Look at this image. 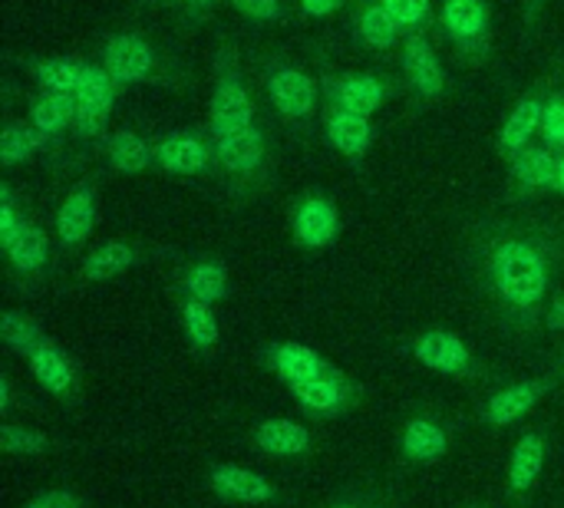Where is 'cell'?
<instances>
[{
  "label": "cell",
  "mask_w": 564,
  "mask_h": 508,
  "mask_svg": "<svg viewBox=\"0 0 564 508\" xmlns=\"http://www.w3.org/2000/svg\"><path fill=\"white\" fill-rule=\"evenodd\" d=\"M489 284L499 304L519 317H535L552 291L549 251L525 235L499 238L489 251Z\"/></svg>",
  "instance_id": "6da1fadb"
},
{
  "label": "cell",
  "mask_w": 564,
  "mask_h": 508,
  "mask_svg": "<svg viewBox=\"0 0 564 508\" xmlns=\"http://www.w3.org/2000/svg\"><path fill=\"white\" fill-rule=\"evenodd\" d=\"M116 79L106 73L102 63H83V76L76 86V119H73V132L76 139H96L102 136L112 106H116Z\"/></svg>",
  "instance_id": "7a4b0ae2"
},
{
  "label": "cell",
  "mask_w": 564,
  "mask_h": 508,
  "mask_svg": "<svg viewBox=\"0 0 564 508\" xmlns=\"http://www.w3.org/2000/svg\"><path fill=\"white\" fill-rule=\"evenodd\" d=\"M268 96L288 122H304L317 109V83L291 63H274L268 69Z\"/></svg>",
  "instance_id": "3957f363"
},
{
  "label": "cell",
  "mask_w": 564,
  "mask_h": 508,
  "mask_svg": "<svg viewBox=\"0 0 564 508\" xmlns=\"http://www.w3.org/2000/svg\"><path fill=\"white\" fill-rule=\"evenodd\" d=\"M208 126H212V132H231V129L254 126V102H251V93L235 66H225L215 83L212 106H208Z\"/></svg>",
  "instance_id": "277c9868"
},
{
  "label": "cell",
  "mask_w": 564,
  "mask_h": 508,
  "mask_svg": "<svg viewBox=\"0 0 564 508\" xmlns=\"http://www.w3.org/2000/svg\"><path fill=\"white\" fill-rule=\"evenodd\" d=\"M102 66L119 86L145 83L155 69V50L139 33H112L102 43Z\"/></svg>",
  "instance_id": "5b68a950"
},
{
  "label": "cell",
  "mask_w": 564,
  "mask_h": 508,
  "mask_svg": "<svg viewBox=\"0 0 564 508\" xmlns=\"http://www.w3.org/2000/svg\"><path fill=\"white\" fill-rule=\"evenodd\" d=\"M400 63H403V73H406L410 86H413L423 99H440V96H443V89H446L443 63H440L433 43H430L420 30H416V33H406Z\"/></svg>",
  "instance_id": "8992f818"
},
{
  "label": "cell",
  "mask_w": 564,
  "mask_h": 508,
  "mask_svg": "<svg viewBox=\"0 0 564 508\" xmlns=\"http://www.w3.org/2000/svg\"><path fill=\"white\" fill-rule=\"evenodd\" d=\"M291 228H294V238L304 248H327L340 235V212L324 195H304L294 205Z\"/></svg>",
  "instance_id": "52a82bcc"
},
{
  "label": "cell",
  "mask_w": 564,
  "mask_h": 508,
  "mask_svg": "<svg viewBox=\"0 0 564 508\" xmlns=\"http://www.w3.org/2000/svg\"><path fill=\"white\" fill-rule=\"evenodd\" d=\"M215 139V159L235 172V175H251L261 162H264V132L258 126H245V129H231V132H212Z\"/></svg>",
  "instance_id": "ba28073f"
},
{
  "label": "cell",
  "mask_w": 564,
  "mask_h": 508,
  "mask_svg": "<svg viewBox=\"0 0 564 508\" xmlns=\"http://www.w3.org/2000/svg\"><path fill=\"white\" fill-rule=\"evenodd\" d=\"M261 360H264L288 387L337 370V367H330V364H327L314 347H307V344H271L268 350H261Z\"/></svg>",
  "instance_id": "9c48e42d"
},
{
  "label": "cell",
  "mask_w": 564,
  "mask_h": 508,
  "mask_svg": "<svg viewBox=\"0 0 564 508\" xmlns=\"http://www.w3.org/2000/svg\"><path fill=\"white\" fill-rule=\"evenodd\" d=\"M291 393L314 417H337L354 400V387H350L347 377H340V370L314 377V380H304V383H291Z\"/></svg>",
  "instance_id": "30bf717a"
},
{
  "label": "cell",
  "mask_w": 564,
  "mask_h": 508,
  "mask_svg": "<svg viewBox=\"0 0 564 508\" xmlns=\"http://www.w3.org/2000/svg\"><path fill=\"white\" fill-rule=\"evenodd\" d=\"M96 225V192L89 182H79L69 188V195L59 205L56 215V238L63 248H79Z\"/></svg>",
  "instance_id": "8fae6325"
},
{
  "label": "cell",
  "mask_w": 564,
  "mask_h": 508,
  "mask_svg": "<svg viewBox=\"0 0 564 508\" xmlns=\"http://www.w3.org/2000/svg\"><path fill=\"white\" fill-rule=\"evenodd\" d=\"M413 354L423 367L436 370V374H449V377H459V374H469L473 370V354L469 347L449 334V331H426L416 344H413Z\"/></svg>",
  "instance_id": "7c38bea8"
},
{
  "label": "cell",
  "mask_w": 564,
  "mask_h": 508,
  "mask_svg": "<svg viewBox=\"0 0 564 508\" xmlns=\"http://www.w3.org/2000/svg\"><path fill=\"white\" fill-rule=\"evenodd\" d=\"M212 152L215 149H208L192 132H172V136L155 142V162L172 175H198V172H205L208 162H212Z\"/></svg>",
  "instance_id": "4fadbf2b"
},
{
  "label": "cell",
  "mask_w": 564,
  "mask_h": 508,
  "mask_svg": "<svg viewBox=\"0 0 564 508\" xmlns=\"http://www.w3.org/2000/svg\"><path fill=\"white\" fill-rule=\"evenodd\" d=\"M440 20H443V30L463 46L482 43L492 26L486 0H443Z\"/></svg>",
  "instance_id": "5bb4252c"
},
{
  "label": "cell",
  "mask_w": 564,
  "mask_h": 508,
  "mask_svg": "<svg viewBox=\"0 0 564 508\" xmlns=\"http://www.w3.org/2000/svg\"><path fill=\"white\" fill-rule=\"evenodd\" d=\"M208 483L212 489L221 496V499H231V502H245V506H258V502H268L274 499V486L251 473V469H238V466H215L208 473Z\"/></svg>",
  "instance_id": "9a60e30c"
},
{
  "label": "cell",
  "mask_w": 564,
  "mask_h": 508,
  "mask_svg": "<svg viewBox=\"0 0 564 508\" xmlns=\"http://www.w3.org/2000/svg\"><path fill=\"white\" fill-rule=\"evenodd\" d=\"M327 139L337 152H344L347 159H360L370 152V142H373V126H370V116H360V112H350L344 106H334L330 116H327Z\"/></svg>",
  "instance_id": "2e32d148"
},
{
  "label": "cell",
  "mask_w": 564,
  "mask_h": 508,
  "mask_svg": "<svg viewBox=\"0 0 564 508\" xmlns=\"http://www.w3.org/2000/svg\"><path fill=\"white\" fill-rule=\"evenodd\" d=\"M549 383L545 380H532V383H512L506 390H499L489 403H486V420L492 426H512L516 420H522L542 397H545Z\"/></svg>",
  "instance_id": "e0dca14e"
},
{
  "label": "cell",
  "mask_w": 564,
  "mask_h": 508,
  "mask_svg": "<svg viewBox=\"0 0 564 508\" xmlns=\"http://www.w3.org/2000/svg\"><path fill=\"white\" fill-rule=\"evenodd\" d=\"M542 116H545V102L539 99V96H529V99H522L512 112H509V119L502 122V132H499V152L502 155H519L529 142H532V136L535 132H542Z\"/></svg>",
  "instance_id": "ac0fdd59"
},
{
  "label": "cell",
  "mask_w": 564,
  "mask_h": 508,
  "mask_svg": "<svg viewBox=\"0 0 564 508\" xmlns=\"http://www.w3.org/2000/svg\"><path fill=\"white\" fill-rule=\"evenodd\" d=\"M106 155L119 175H142L155 162V145L129 129H119L106 139Z\"/></svg>",
  "instance_id": "d6986e66"
},
{
  "label": "cell",
  "mask_w": 564,
  "mask_h": 508,
  "mask_svg": "<svg viewBox=\"0 0 564 508\" xmlns=\"http://www.w3.org/2000/svg\"><path fill=\"white\" fill-rule=\"evenodd\" d=\"M512 179L522 188H549L558 179V152L552 145H525L512 155Z\"/></svg>",
  "instance_id": "ffe728a7"
},
{
  "label": "cell",
  "mask_w": 564,
  "mask_h": 508,
  "mask_svg": "<svg viewBox=\"0 0 564 508\" xmlns=\"http://www.w3.org/2000/svg\"><path fill=\"white\" fill-rule=\"evenodd\" d=\"M330 89H334L330 93L334 106H344L360 116H373L387 99V86L377 76H344V79L330 83Z\"/></svg>",
  "instance_id": "44dd1931"
},
{
  "label": "cell",
  "mask_w": 564,
  "mask_h": 508,
  "mask_svg": "<svg viewBox=\"0 0 564 508\" xmlns=\"http://www.w3.org/2000/svg\"><path fill=\"white\" fill-rule=\"evenodd\" d=\"M3 251H7L10 264H13L20 274H33V271H40V268L46 264V258H50V241H46V231H43V228L23 221V225L17 228V235L3 241Z\"/></svg>",
  "instance_id": "7402d4cb"
},
{
  "label": "cell",
  "mask_w": 564,
  "mask_h": 508,
  "mask_svg": "<svg viewBox=\"0 0 564 508\" xmlns=\"http://www.w3.org/2000/svg\"><path fill=\"white\" fill-rule=\"evenodd\" d=\"M73 119H76V96L73 93H43L30 106V122L40 132H46L50 139L73 129Z\"/></svg>",
  "instance_id": "603a6c76"
},
{
  "label": "cell",
  "mask_w": 564,
  "mask_h": 508,
  "mask_svg": "<svg viewBox=\"0 0 564 508\" xmlns=\"http://www.w3.org/2000/svg\"><path fill=\"white\" fill-rule=\"evenodd\" d=\"M254 443H258V450H264L271 456H301L311 450V433L291 420H268L258 426Z\"/></svg>",
  "instance_id": "cb8c5ba5"
},
{
  "label": "cell",
  "mask_w": 564,
  "mask_h": 508,
  "mask_svg": "<svg viewBox=\"0 0 564 508\" xmlns=\"http://www.w3.org/2000/svg\"><path fill=\"white\" fill-rule=\"evenodd\" d=\"M26 364H30L33 377L43 383V390H50V393L59 397V393H66V390L73 387V367H69L66 354H63L56 344L43 341V344L26 357Z\"/></svg>",
  "instance_id": "d4e9b609"
},
{
  "label": "cell",
  "mask_w": 564,
  "mask_h": 508,
  "mask_svg": "<svg viewBox=\"0 0 564 508\" xmlns=\"http://www.w3.org/2000/svg\"><path fill=\"white\" fill-rule=\"evenodd\" d=\"M46 142H50V136L40 132L33 122L26 126V122L10 119V122L3 126V136H0V162H3L7 169H13V165L33 159L40 149H46Z\"/></svg>",
  "instance_id": "484cf974"
},
{
  "label": "cell",
  "mask_w": 564,
  "mask_h": 508,
  "mask_svg": "<svg viewBox=\"0 0 564 508\" xmlns=\"http://www.w3.org/2000/svg\"><path fill=\"white\" fill-rule=\"evenodd\" d=\"M135 264V248L126 241H102L99 248H93L83 261V278L86 281H109L122 271H129Z\"/></svg>",
  "instance_id": "4316f807"
},
{
  "label": "cell",
  "mask_w": 564,
  "mask_h": 508,
  "mask_svg": "<svg viewBox=\"0 0 564 508\" xmlns=\"http://www.w3.org/2000/svg\"><path fill=\"white\" fill-rule=\"evenodd\" d=\"M542 463H545V440L539 433H525L509 463V486L516 493H529L542 473Z\"/></svg>",
  "instance_id": "83f0119b"
},
{
  "label": "cell",
  "mask_w": 564,
  "mask_h": 508,
  "mask_svg": "<svg viewBox=\"0 0 564 508\" xmlns=\"http://www.w3.org/2000/svg\"><path fill=\"white\" fill-rule=\"evenodd\" d=\"M449 450V436L443 426H436L433 420H413L403 430V453L416 463H433L443 460Z\"/></svg>",
  "instance_id": "f1b7e54d"
},
{
  "label": "cell",
  "mask_w": 564,
  "mask_h": 508,
  "mask_svg": "<svg viewBox=\"0 0 564 508\" xmlns=\"http://www.w3.org/2000/svg\"><path fill=\"white\" fill-rule=\"evenodd\" d=\"M357 33H360V40H364L370 50H390V46H397L403 26H400V23L393 20V13L377 0V3H367V7L360 10V17H357Z\"/></svg>",
  "instance_id": "f546056e"
},
{
  "label": "cell",
  "mask_w": 564,
  "mask_h": 508,
  "mask_svg": "<svg viewBox=\"0 0 564 508\" xmlns=\"http://www.w3.org/2000/svg\"><path fill=\"white\" fill-rule=\"evenodd\" d=\"M185 294L205 304H218L228 298V271L215 261H202L195 268H188V274L182 278Z\"/></svg>",
  "instance_id": "4dcf8cb0"
},
{
  "label": "cell",
  "mask_w": 564,
  "mask_h": 508,
  "mask_svg": "<svg viewBox=\"0 0 564 508\" xmlns=\"http://www.w3.org/2000/svg\"><path fill=\"white\" fill-rule=\"evenodd\" d=\"M182 327L198 350H208L218 344V317H215L212 304H205V301H195V298L182 301Z\"/></svg>",
  "instance_id": "1f68e13d"
},
{
  "label": "cell",
  "mask_w": 564,
  "mask_h": 508,
  "mask_svg": "<svg viewBox=\"0 0 564 508\" xmlns=\"http://www.w3.org/2000/svg\"><path fill=\"white\" fill-rule=\"evenodd\" d=\"M33 76H36L43 93H76L79 76H83V63H76L69 56H50V60H40L33 66Z\"/></svg>",
  "instance_id": "d6a6232c"
},
{
  "label": "cell",
  "mask_w": 564,
  "mask_h": 508,
  "mask_svg": "<svg viewBox=\"0 0 564 508\" xmlns=\"http://www.w3.org/2000/svg\"><path fill=\"white\" fill-rule=\"evenodd\" d=\"M0 337L7 341V347H13L17 354H23V357H30L46 337H43V331L33 324V321H26L23 314H17V311H7L3 314V321H0Z\"/></svg>",
  "instance_id": "836d02e7"
},
{
  "label": "cell",
  "mask_w": 564,
  "mask_h": 508,
  "mask_svg": "<svg viewBox=\"0 0 564 508\" xmlns=\"http://www.w3.org/2000/svg\"><path fill=\"white\" fill-rule=\"evenodd\" d=\"M0 443H3V450L13 453V456H36V453H43V450L50 446V440H46L43 433L26 430V426H10V423L0 430Z\"/></svg>",
  "instance_id": "e575fe53"
},
{
  "label": "cell",
  "mask_w": 564,
  "mask_h": 508,
  "mask_svg": "<svg viewBox=\"0 0 564 508\" xmlns=\"http://www.w3.org/2000/svg\"><path fill=\"white\" fill-rule=\"evenodd\" d=\"M380 3L393 13V20H397L406 33L423 30V26L430 23V17H433L430 0H380Z\"/></svg>",
  "instance_id": "d590c367"
},
{
  "label": "cell",
  "mask_w": 564,
  "mask_h": 508,
  "mask_svg": "<svg viewBox=\"0 0 564 508\" xmlns=\"http://www.w3.org/2000/svg\"><path fill=\"white\" fill-rule=\"evenodd\" d=\"M542 139L555 152H564V96H552L542 116Z\"/></svg>",
  "instance_id": "8d00e7d4"
},
{
  "label": "cell",
  "mask_w": 564,
  "mask_h": 508,
  "mask_svg": "<svg viewBox=\"0 0 564 508\" xmlns=\"http://www.w3.org/2000/svg\"><path fill=\"white\" fill-rule=\"evenodd\" d=\"M241 17L258 20V23H278L284 20V0H228Z\"/></svg>",
  "instance_id": "74e56055"
},
{
  "label": "cell",
  "mask_w": 564,
  "mask_h": 508,
  "mask_svg": "<svg viewBox=\"0 0 564 508\" xmlns=\"http://www.w3.org/2000/svg\"><path fill=\"white\" fill-rule=\"evenodd\" d=\"M23 221H26V218H20V215H17L13 195H10V188L3 185V188H0V245H3L7 238H13V235H17V228H20Z\"/></svg>",
  "instance_id": "f35d334b"
},
{
  "label": "cell",
  "mask_w": 564,
  "mask_h": 508,
  "mask_svg": "<svg viewBox=\"0 0 564 508\" xmlns=\"http://www.w3.org/2000/svg\"><path fill=\"white\" fill-rule=\"evenodd\" d=\"M23 508H83V502H79L73 493H66V489H56V493H46V496L33 499L30 506H23Z\"/></svg>",
  "instance_id": "ab89813d"
},
{
  "label": "cell",
  "mask_w": 564,
  "mask_h": 508,
  "mask_svg": "<svg viewBox=\"0 0 564 508\" xmlns=\"http://www.w3.org/2000/svg\"><path fill=\"white\" fill-rule=\"evenodd\" d=\"M297 3L307 17H330L334 10H340L344 0H297Z\"/></svg>",
  "instance_id": "60d3db41"
},
{
  "label": "cell",
  "mask_w": 564,
  "mask_h": 508,
  "mask_svg": "<svg viewBox=\"0 0 564 508\" xmlns=\"http://www.w3.org/2000/svg\"><path fill=\"white\" fill-rule=\"evenodd\" d=\"M549 331H564V294L555 298V304L549 311Z\"/></svg>",
  "instance_id": "b9f144b4"
},
{
  "label": "cell",
  "mask_w": 564,
  "mask_h": 508,
  "mask_svg": "<svg viewBox=\"0 0 564 508\" xmlns=\"http://www.w3.org/2000/svg\"><path fill=\"white\" fill-rule=\"evenodd\" d=\"M215 3H218V0H185V7H188L192 13H208Z\"/></svg>",
  "instance_id": "7bdbcfd3"
},
{
  "label": "cell",
  "mask_w": 564,
  "mask_h": 508,
  "mask_svg": "<svg viewBox=\"0 0 564 508\" xmlns=\"http://www.w3.org/2000/svg\"><path fill=\"white\" fill-rule=\"evenodd\" d=\"M0 410H10V380H0Z\"/></svg>",
  "instance_id": "ee69618b"
},
{
  "label": "cell",
  "mask_w": 564,
  "mask_h": 508,
  "mask_svg": "<svg viewBox=\"0 0 564 508\" xmlns=\"http://www.w3.org/2000/svg\"><path fill=\"white\" fill-rule=\"evenodd\" d=\"M555 185H558V192L564 195V152H558V179H555Z\"/></svg>",
  "instance_id": "f6af8a7d"
},
{
  "label": "cell",
  "mask_w": 564,
  "mask_h": 508,
  "mask_svg": "<svg viewBox=\"0 0 564 508\" xmlns=\"http://www.w3.org/2000/svg\"><path fill=\"white\" fill-rule=\"evenodd\" d=\"M539 3H542V0H532V3H529V10H539Z\"/></svg>",
  "instance_id": "bcb514c9"
},
{
  "label": "cell",
  "mask_w": 564,
  "mask_h": 508,
  "mask_svg": "<svg viewBox=\"0 0 564 508\" xmlns=\"http://www.w3.org/2000/svg\"><path fill=\"white\" fill-rule=\"evenodd\" d=\"M330 508H360V506H330Z\"/></svg>",
  "instance_id": "7dc6e473"
}]
</instances>
